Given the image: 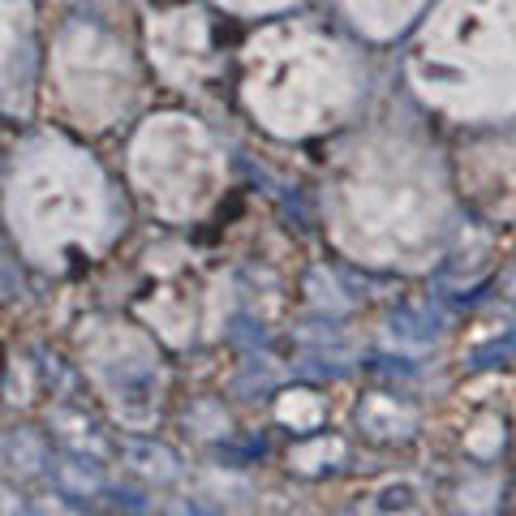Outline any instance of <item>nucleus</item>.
Returning a JSON list of instances; mask_svg holds the SVG:
<instances>
[]
</instances>
